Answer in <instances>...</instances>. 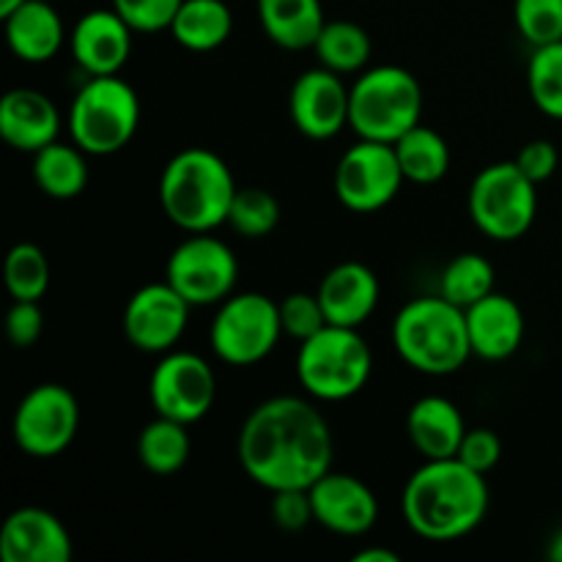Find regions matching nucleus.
Returning <instances> with one entry per match:
<instances>
[{
	"label": "nucleus",
	"instance_id": "1",
	"mask_svg": "<svg viewBox=\"0 0 562 562\" xmlns=\"http://www.w3.org/2000/svg\"><path fill=\"white\" fill-rule=\"evenodd\" d=\"M236 453L245 475L267 492L311 488L333 470V428L311 401L274 395L241 423Z\"/></svg>",
	"mask_w": 562,
	"mask_h": 562
},
{
	"label": "nucleus",
	"instance_id": "2",
	"mask_svg": "<svg viewBox=\"0 0 562 562\" xmlns=\"http://www.w3.org/2000/svg\"><path fill=\"white\" fill-rule=\"evenodd\" d=\"M401 510L415 536L437 543L459 541L486 519V475L470 470L459 456L426 459L406 481Z\"/></svg>",
	"mask_w": 562,
	"mask_h": 562
},
{
	"label": "nucleus",
	"instance_id": "3",
	"mask_svg": "<svg viewBox=\"0 0 562 562\" xmlns=\"http://www.w3.org/2000/svg\"><path fill=\"white\" fill-rule=\"evenodd\" d=\"M236 181L228 162L212 148L190 146L168 159L159 176V206L176 228L209 234L228 223Z\"/></svg>",
	"mask_w": 562,
	"mask_h": 562
},
{
	"label": "nucleus",
	"instance_id": "4",
	"mask_svg": "<svg viewBox=\"0 0 562 562\" xmlns=\"http://www.w3.org/2000/svg\"><path fill=\"white\" fill-rule=\"evenodd\" d=\"M393 344L401 360L426 376H450L472 357L464 307L442 294L406 302L393 322Z\"/></svg>",
	"mask_w": 562,
	"mask_h": 562
},
{
	"label": "nucleus",
	"instance_id": "5",
	"mask_svg": "<svg viewBox=\"0 0 562 562\" xmlns=\"http://www.w3.org/2000/svg\"><path fill=\"white\" fill-rule=\"evenodd\" d=\"M423 88L404 66L382 64L360 71L349 88V126L362 140L395 143L420 124Z\"/></svg>",
	"mask_w": 562,
	"mask_h": 562
},
{
	"label": "nucleus",
	"instance_id": "6",
	"mask_svg": "<svg viewBox=\"0 0 562 562\" xmlns=\"http://www.w3.org/2000/svg\"><path fill=\"white\" fill-rule=\"evenodd\" d=\"M373 371V351L357 327L327 324L302 340L296 351V379L316 401H346L360 393Z\"/></svg>",
	"mask_w": 562,
	"mask_h": 562
},
{
	"label": "nucleus",
	"instance_id": "7",
	"mask_svg": "<svg viewBox=\"0 0 562 562\" xmlns=\"http://www.w3.org/2000/svg\"><path fill=\"white\" fill-rule=\"evenodd\" d=\"M140 126V99L119 75L88 77L69 108V137L88 157H110L130 146Z\"/></svg>",
	"mask_w": 562,
	"mask_h": 562
},
{
	"label": "nucleus",
	"instance_id": "8",
	"mask_svg": "<svg viewBox=\"0 0 562 562\" xmlns=\"http://www.w3.org/2000/svg\"><path fill=\"white\" fill-rule=\"evenodd\" d=\"M283 335L280 302L258 291H241L223 300L209 327V344L223 362L236 368L267 360Z\"/></svg>",
	"mask_w": 562,
	"mask_h": 562
},
{
	"label": "nucleus",
	"instance_id": "9",
	"mask_svg": "<svg viewBox=\"0 0 562 562\" xmlns=\"http://www.w3.org/2000/svg\"><path fill=\"white\" fill-rule=\"evenodd\" d=\"M536 181L516 162H494L472 179L470 217L494 241H516L532 228L538 214Z\"/></svg>",
	"mask_w": 562,
	"mask_h": 562
},
{
	"label": "nucleus",
	"instance_id": "10",
	"mask_svg": "<svg viewBox=\"0 0 562 562\" xmlns=\"http://www.w3.org/2000/svg\"><path fill=\"white\" fill-rule=\"evenodd\" d=\"M80 428L75 393L58 382L36 384L22 395L11 417L14 445L31 459H55L66 453Z\"/></svg>",
	"mask_w": 562,
	"mask_h": 562
},
{
	"label": "nucleus",
	"instance_id": "11",
	"mask_svg": "<svg viewBox=\"0 0 562 562\" xmlns=\"http://www.w3.org/2000/svg\"><path fill=\"white\" fill-rule=\"evenodd\" d=\"M239 278V261L223 239L209 234H190L173 247L165 263V280L192 307L220 305L228 300Z\"/></svg>",
	"mask_w": 562,
	"mask_h": 562
},
{
	"label": "nucleus",
	"instance_id": "12",
	"mask_svg": "<svg viewBox=\"0 0 562 562\" xmlns=\"http://www.w3.org/2000/svg\"><path fill=\"white\" fill-rule=\"evenodd\" d=\"M404 181L393 143L360 137L335 165V195L355 214H373L390 206Z\"/></svg>",
	"mask_w": 562,
	"mask_h": 562
},
{
	"label": "nucleus",
	"instance_id": "13",
	"mask_svg": "<svg viewBox=\"0 0 562 562\" xmlns=\"http://www.w3.org/2000/svg\"><path fill=\"white\" fill-rule=\"evenodd\" d=\"M148 398L157 415L192 426L212 412L217 401V376L203 357L170 349L154 366Z\"/></svg>",
	"mask_w": 562,
	"mask_h": 562
},
{
	"label": "nucleus",
	"instance_id": "14",
	"mask_svg": "<svg viewBox=\"0 0 562 562\" xmlns=\"http://www.w3.org/2000/svg\"><path fill=\"white\" fill-rule=\"evenodd\" d=\"M192 305L168 283H148L130 296L124 307L126 340L146 355H168L184 335Z\"/></svg>",
	"mask_w": 562,
	"mask_h": 562
},
{
	"label": "nucleus",
	"instance_id": "15",
	"mask_svg": "<svg viewBox=\"0 0 562 562\" xmlns=\"http://www.w3.org/2000/svg\"><path fill=\"white\" fill-rule=\"evenodd\" d=\"M289 113L302 135L329 140L349 126V86L324 66L302 71L291 86Z\"/></svg>",
	"mask_w": 562,
	"mask_h": 562
},
{
	"label": "nucleus",
	"instance_id": "16",
	"mask_svg": "<svg viewBox=\"0 0 562 562\" xmlns=\"http://www.w3.org/2000/svg\"><path fill=\"white\" fill-rule=\"evenodd\" d=\"M307 494H311L313 521L335 536H366L379 521L376 494L366 481L349 472L329 470L307 488Z\"/></svg>",
	"mask_w": 562,
	"mask_h": 562
},
{
	"label": "nucleus",
	"instance_id": "17",
	"mask_svg": "<svg viewBox=\"0 0 562 562\" xmlns=\"http://www.w3.org/2000/svg\"><path fill=\"white\" fill-rule=\"evenodd\" d=\"M132 27L115 9H93L69 33L71 58L86 77L119 75L132 55Z\"/></svg>",
	"mask_w": 562,
	"mask_h": 562
},
{
	"label": "nucleus",
	"instance_id": "18",
	"mask_svg": "<svg viewBox=\"0 0 562 562\" xmlns=\"http://www.w3.org/2000/svg\"><path fill=\"white\" fill-rule=\"evenodd\" d=\"M75 554L64 521L49 510L25 505L0 525V560L3 562H69Z\"/></svg>",
	"mask_w": 562,
	"mask_h": 562
},
{
	"label": "nucleus",
	"instance_id": "19",
	"mask_svg": "<svg viewBox=\"0 0 562 562\" xmlns=\"http://www.w3.org/2000/svg\"><path fill=\"white\" fill-rule=\"evenodd\" d=\"M467 333H470L472 357L499 362L519 351L525 340V313L519 302L492 291L481 302L467 307Z\"/></svg>",
	"mask_w": 562,
	"mask_h": 562
},
{
	"label": "nucleus",
	"instance_id": "20",
	"mask_svg": "<svg viewBox=\"0 0 562 562\" xmlns=\"http://www.w3.org/2000/svg\"><path fill=\"white\" fill-rule=\"evenodd\" d=\"M316 294L329 324L360 329L376 311L382 289L371 267L360 261H344L324 274Z\"/></svg>",
	"mask_w": 562,
	"mask_h": 562
},
{
	"label": "nucleus",
	"instance_id": "21",
	"mask_svg": "<svg viewBox=\"0 0 562 562\" xmlns=\"http://www.w3.org/2000/svg\"><path fill=\"white\" fill-rule=\"evenodd\" d=\"M60 113L47 93L36 88H14L0 99V137L14 151L36 154L58 140Z\"/></svg>",
	"mask_w": 562,
	"mask_h": 562
},
{
	"label": "nucleus",
	"instance_id": "22",
	"mask_svg": "<svg viewBox=\"0 0 562 562\" xmlns=\"http://www.w3.org/2000/svg\"><path fill=\"white\" fill-rule=\"evenodd\" d=\"M9 49L25 64H47L66 42L64 20L53 9V0H25L3 16Z\"/></svg>",
	"mask_w": 562,
	"mask_h": 562
},
{
	"label": "nucleus",
	"instance_id": "23",
	"mask_svg": "<svg viewBox=\"0 0 562 562\" xmlns=\"http://www.w3.org/2000/svg\"><path fill=\"white\" fill-rule=\"evenodd\" d=\"M406 434L423 459H453L467 434V423L453 401L426 395L412 404L406 415Z\"/></svg>",
	"mask_w": 562,
	"mask_h": 562
},
{
	"label": "nucleus",
	"instance_id": "24",
	"mask_svg": "<svg viewBox=\"0 0 562 562\" xmlns=\"http://www.w3.org/2000/svg\"><path fill=\"white\" fill-rule=\"evenodd\" d=\"M258 22L278 47L307 49L327 25L322 0H256Z\"/></svg>",
	"mask_w": 562,
	"mask_h": 562
},
{
	"label": "nucleus",
	"instance_id": "25",
	"mask_svg": "<svg viewBox=\"0 0 562 562\" xmlns=\"http://www.w3.org/2000/svg\"><path fill=\"white\" fill-rule=\"evenodd\" d=\"M234 31V14L225 0H184L170 22V36L190 53L223 47Z\"/></svg>",
	"mask_w": 562,
	"mask_h": 562
},
{
	"label": "nucleus",
	"instance_id": "26",
	"mask_svg": "<svg viewBox=\"0 0 562 562\" xmlns=\"http://www.w3.org/2000/svg\"><path fill=\"white\" fill-rule=\"evenodd\" d=\"M88 154L77 143L55 140L33 154V181L44 195L71 201L88 187Z\"/></svg>",
	"mask_w": 562,
	"mask_h": 562
},
{
	"label": "nucleus",
	"instance_id": "27",
	"mask_svg": "<svg viewBox=\"0 0 562 562\" xmlns=\"http://www.w3.org/2000/svg\"><path fill=\"white\" fill-rule=\"evenodd\" d=\"M404 179L412 184H437L450 170V146L431 126H412L393 143Z\"/></svg>",
	"mask_w": 562,
	"mask_h": 562
},
{
	"label": "nucleus",
	"instance_id": "28",
	"mask_svg": "<svg viewBox=\"0 0 562 562\" xmlns=\"http://www.w3.org/2000/svg\"><path fill=\"white\" fill-rule=\"evenodd\" d=\"M318 55V66L335 75H360L373 53L371 36L362 25L351 20H327L324 31L313 44Z\"/></svg>",
	"mask_w": 562,
	"mask_h": 562
},
{
	"label": "nucleus",
	"instance_id": "29",
	"mask_svg": "<svg viewBox=\"0 0 562 562\" xmlns=\"http://www.w3.org/2000/svg\"><path fill=\"white\" fill-rule=\"evenodd\" d=\"M190 431L184 423L157 415L137 437V459L151 475H176L190 459Z\"/></svg>",
	"mask_w": 562,
	"mask_h": 562
},
{
	"label": "nucleus",
	"instance_id": "30",
	"mask_svg": "<svg viewBox=\"0 0 562 562\" xmlns=\"http://www.w3.org/2000/svg\"><path fill=\"white\" fill-rule=\"evenodd\" d=\"M494 291V267L481 252H461L439 278V294L459 307H470Z\"/></svg>",
	"mask_w": 562,
	"mask_h": 562
},
{
	"label": "nucleus",
	"instance_id": "31",
	"mask_svg": "<svg viewBox=\"0 0 562 562\" xmlns=\"http://www.w3.org/2000/svg\"><path fill=\"white\" fill-rule=\"evenodd\" d=\"M3 283L14 300L38 302L49 289V261L33 241H20L3 261Z\"/></svg>",
	"mask_w": 562,
	"mask_h": 562
},
{
	"label": "nucleus",
	"instance_id": "32",
	"mask_svg": "<svg viewBox=\"0 0 562 562\" xmlns=\"http://www.w3.org/2000/svg\"><path fill=\"white\" fill-rule=\"evenodd\" d=\"M527 91L543 115L562 121V42L532 47L527 60Z\"/></svg>",
	"mask_w": 562,
	"mask_h": 562
},
{
	"label": "nucleus",
	"instance_id": "33",
	"mask_svg": "<svg viewBox=\"0 0 562 562\" xmlns=\"http://www.w3.org/2000/svg\"><path fill=\"white\" fill-rule=\"evenodd\" d=\"M280 223V203L278 198L261 187H239L231 203L228 223L236 234L245 239H263L272 234Z\"/></svg>",
	"mask_w": 562,
	"mask_h": 562
},
{
	"label": "nucleus",
	"instance_id": "34",
	"mask_svg": "<svg viewBox=\"0 0 562 562\" xmlns=\"http://www.w3.org/2000/svg\"><path fill=\"white\" fill-rule=\"evenodd\" d=\"M514 22L530 47L562 42V0H514Z\"/></svg>",
	"mask_w": 562,
	"mask_h": 562
},
{
	"label": "nucleus",
	"instance_id": "35",
	"mask_svg": "<svg viewBox=\"0 0 562 562\" xmlns=\"http://www.w3.org/2000/svg\"><path fill=\"white\" fill-rule=\"evenodd\" d=\"M280 322H283V335L300 344L322 333L329 324L318 294H307V291H294L280 302Z\"/></svg>",
	"mask_w": 562,
	"mask_h": 562
},
{
	"label": "nucleus",
	"instance_id": "36",
	"mask_svg": "<svg viewBox=\"0 0 562 562\" xmlns=\"http://www.w3.org/2000/svg\"><path fill=\"white\" fill-rule=\"evenodd\" d=\"M184 0H113V9L135 33L170 31L176 11Z\"/></svg>",
	"mask_w": 562,
	"mask_h": 562
},
{
	"label": "nucleus",
	"instance_id": "37",
	"mask_svg": "<svg viewBox=\"0 0 562 562\" xmlns=\"http://www.w3.org/2000/svg\"><path fill=\"white\" fill-rule=\"evenodd\" d=\"M456 456H459L470 470L486 475V472H492L494 467L499 464L503 439H499L497 431H492V428H467L464 439H461V448Z\"/></svg>",
	"mask_w": 562,
	"mask_h": 562
},
{
	"label": "nucleus",
	"instance_id": "38",
	"mask_svg": "<svg viewBox=\"0 0 562 562\" xmlns=\"http://www.w3.org/2000/svg\"><path fill=\"white\" fill-rule=\"evenodd\" d=\"M44 333V313L38 302L31 300H14V305L5 313V335H9L11 346L16 349H27L36 344Z\"/></svg>",
	"mask_w": 562,
	"mask_h": 562
},
{
	"label": "nucleus",
	"instance_id": "39",
	"mask_svg": "<svg viewBox=\"0 0 562 562\" xmlns=\"http://www.w3.org/2000/svg\"><path fill=\"white\" fill-rule=\"evenodd\" d=\"M272 519L280 530L300 532L313 521V505L307 488H285L272 494Z\"/></svg>",
	"mask_w": 562,
	"mask_h": 562
},
{
	"label": "nucleus",
	"instance_id": "40",
	"mask_svg": "<svg viewBox=\"0 0 562 562\" xmlns=\"http://www.w3.org/2000/svg\"><path fill=\"white\" fill-rule=\"evenodd\" d=\"M514 162L519 165V170L527 179H532L536 184H543V181H549L558 173L560 151L552 140H530L519 148Z\"/></svg>",
	"mask_w": 562,
	"mask_h": 562
},
{
	"label": "nucleus",
	"instance_id": "41",
	"mask_svg": "<svg viewBox=\"0 0 562 562\" xmlns=\"http://www.w3.org/2000/svg\"><path fill=\"white\" fill-rule=\"evenodd\" d=\"M351 562H401L398 552L393 549H384V547H366L360 552L351 554Z\"/></svg>",
	"mask_w": 562,
	"mask_h": 562
},
{
	"label": "nucleus",
	"instance_id": "42",
	"mask_svg": "<svg viewBox=\"0 0 562 562\" xmlns=\"http://www.w3.org/2000/svg\"><path fill=\"white\" fill-rule=\"evenodd\" d=\"M547 554H549V560L562 562V530H558V532H554V536H552V541H549Z\"/></svg>",
	"mask_w": 562,
	"mask_h": 562
},
{
	"label": "nucleus",
	"instance_id": "43",
	"mask_svg": "<svg viewBox=\"0 0 562 562\" xmlns=\"http://www.w3.org/2000/svg\"><path fill=\"white\" fill-rule=\"evenodd\" d=\"M22 3H25V0H0V20H3V16H9L11 11Z\"/></svg>",
	"mask_w": 562,
	"mask_h": 562
}]
</instances>
